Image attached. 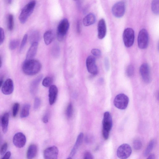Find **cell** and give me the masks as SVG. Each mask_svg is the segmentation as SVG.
<instances>
[{"label": "cell", "mask_w": 159, "mask_h": 159, "mask_svg": "<svg viewBox=\"0 0 159 159\" xmlns=\"http://www.w3.org/2000/svg\"><path fill=\"white\" fill-rule=\"evenodd\" d=\"M20 107V104L18 103H15L12 107V115L14 117H15L18 112Z\"/></svg>", "instance_id": "cell-34"}, {"label": "cell", "mask_w": 159, "mask_h": 159, "mask_svg": "<svg viewBox=\"0 0 159 159\" xmlns=\"http://www.w3.org/2000/svg\"><path fill=\"white\" fill-rule=\"evenodd\" d=\"M139 72L143 81L146 83H149L151 81L150 69L146 63L142 64L140 66Z\"/></svg>", "instance_id": "cell-11"}, {"label": "cell", "mask_w": 159, "mask_h": 159, "mask_svg": "<svg viewBox=\"0 0 159 159\" xmlns=\"http://www.w3.org/2000/svg\"><path fill=\"white\" fill-rule=\"evenodd\" d=\"M30 108V106L28 104H25L23 106L20 114L21 118H25L29 116Z\"/></svg>", "instance_id": "cell-25"}, {"label": "cell", "mask_w": 159, "mask_h": 159, "mask_svg": "<svg viewBox=\"0 0 159 159\" xmlns=\"http://www.w3.org/2000/svg\"><path fill=\"white\" fill-rule=\"evenodd\" d=\"M91 53L93 56L99 57L101 55L100 50L97 48H93L91 50Z\"/></svg>", "instance_id": "cell-36"}, {"label": "cell", "mask_w": 159, "mask_h": 159, "mask_svg": "<svg viewBox=\"0 0 159 159\" xmlns=\"http://www.w3.org/2000/svg\"><path fill=\"white\" fill-rule=\"evenodd\" d=\"M155 143L154 140H151L149 143L143 153L145 157L148 156L153 149Z\"/></svg>", "instance_id": "cell-24"}, {"label": "cell", "mask_w": 159, "mask_h": 159, "mask_svg": "<svg viewBox=\"0 0 159 159\" xmlns=\"http://www.w3.org/2000/svg\"><path fill=\"white\" fill-rule=\"evenodd\" d=\"M8 3H9V4H10L11 3V2H12V1L11 0H8V1H7Z\"/></svg>", "instance_id": "cell-48"}, {"label": "cell", "mask_w": 159, "mask_h": 159, "mask_svg": "<svg viewBox=\"0 0 159 159\" xmlns=\"http://www.w3.org/2000/svg\"><path fill=\"white\" fill-rule=\"evenodd\" d=\"M73 113V107L71 103H70L67 106L66 111V115L68 118H70L72 116Z\"/></svg>", "instance_id": "cell-33"}, {"label": "cell", "mask_w": 159, "mask_h": 159, "mask_svg": "<svg viewBox=\"0 0 159 159\" xmlns=\"http://www.w3.org/2000/svg\"><path fill=\"white\" fill-rule=\"evenodd\" d=\"M39 38V33L36 31H34L32 32L30 35V41L31 44L35 42H38Z\"/></svg>", "instance_id": "cell-27"}, {"label": "cell", "mask_w": 159, "mask_h": 159, "mask_svg": "<svg viewBox=\"0 0 159 159\" xmlns=\"http://www.w3.org/2000/svg\"><path fill=\"white\" fill-rule=\"evenodd\" d=\"M19 43V41L17 39H13L10 42L9 44V48L11 50L15 49Z\"/></svg>", "instance_id": "cell-31"}, {"label": "cell", "mask_w": 159, "mask_h": 159, "mask_svg": "<svg viewBox=\"0 0 159 159\" xmlns=\"http://www.w3.org/2000/svg\"><path fill=\"white\" fill-rule=\"evenodd\" d=\"M58 93V89L55 85H51L49 89V100L50 105L56 102Z\"/></svg>", "instance_id": "cell-16"}, {"label": "cell", "mask_w": 159, "mask_h": 159, "mask_svg": "<svg viewBox=\"0 0 159 159\" xmlns=\"http://www.w3.org/2000/svg\"><path fill=\"white\" fill-rule=\"evenodd\" d=\"M70 26L69 21L66 18L62 20L57 28V38L59 41H62L67 34Z\"/></svg>", "instance_id": "cell-4"}, {"label": "cell", "mask_w": 159, "mask_h": 159, "mask_svg": "<svg viewBox=\"0 0 159 159\" xmlns=\"http://www.w3.org/2000/svg\"><path fill=\"white\" fill-rule=\"evenodd\" d=\"M80 23L78 21L77 24V28L78 32H80Z\"/></svg>", "instance_id": "cell-45"}, {"label": "cell", "mask_w": 159, "mask_h": 159, "mask_svg": "<svg viewBox=\"0 0 159 159\" xmlns=\"http://www.w3.org/2000/svg\"><path fill=\"white\" fill-rule=\"evenodd\" d=\"M129 99L126 95L120 93L117 95L114 100V106L120 110L126 109L128 104Z\"/></svg>", "instance_id": "cell-7"}, {"label": "cell", "mask_w": 159, "mask_h": 159, "mask_svg": "<svg viewBox=\"0 0 159 159\" xmlns=\"http://www.w3.org/2000/svg\"><path fill=\"white\" fill-rule=\"evenodd\" d=\"M123 39L126 47H131L133 45L134 39V30L130 28L125 29L123 33Z\"/></svg>", "instance_id": "cell-6"}, {"label": "cell", "mask_w": 159, "mask_h": 159, "mask_svg": "<svg viewBox=\"0 0 159 159\" xmlns=\"http://www.w3.org/2000/svg\"><path fill=\"white\" fill-rule=\"evenodd\" d=\"M38 46V42H35L31 44L26 54V60L34 59L37 51Z\"/></svg>", "instance_id": "cell-17"}, {"label": "cell", "mask_w": 159, "mask_h": 159, "mask_svg": "<svg viewBox=\"0 0 159 159\" xmlns=\"http://www.w3.org/2000/svg\"><path fill=\"white\" fill-rule=\"evenodd\" d=\"M14 145L17 148L23 147L26 142V138L25 135L22 133L18 132L16 134L13 139Z\"/></svg>", "instance_id": "cell-13"}, {"label": "cell", "mask_w": 159, "mask_h": 159, "mask_svg": "<svg viewBox=\"0 0 159 159\" xmlns=\"http://www.w3.org/2000/svg\"><path fill=\"white\" fill-rule=\"evenodd\" d=\"M86 63L89 72L94 75H97L98 72V70L95 57L92 56H89L86 59Z\"/></svg>", "instance_id": "cell-10"}, {"label": "cell", "mask_w": 159, "mask_h": 159, "mask_svg": "<svg viewBox=\"0 0 159 159\" xmlns=\"http://www.w3.org/2000/svg\"><path fill=\"white\" fill-rule=\"evenodd\" d=\"M83 137L84 134L82 133H80L78 135L75 145L70 153V157H73L76 153L82 142Z\"/></svg>", "instance_id": "cell-18"}, {"label": "cell", "mask_w": 159, "mask_h": 159, "mask_svg": "<svg viewBox=\"0 0 159 159\" xmlns=\"http://www.w3.org/2000/svg\"><path fill=\"white\" fill-rule=\"evenodd\" d=\"M3 84V79L1 78L0 80V87L2 86Z\"/></svg>", "instance_id": "cell-46"}, {"label": "cell", "mask_w": 159, "mask_h": 159, "mask_svg": "<svg viewBox=\"0 0 159 159\" xmlns=\"http://www.w3.org/2000/svg\"><path fill=\"white\" fill-rule=\"evenodd\" d=\"M66 159H72V158L71 157H70L68 158H67Z\"/></svg>", "instance_id": "cell-49"}, {"label": "cell", "mask_w": 159, "mask_h": 159, "mask_svg": "<svg viewBox=\"0 0 159 159\" xmlns=\"http://www.w3.org/2000/svg\"><path fill=\"white\" fill-rule=\"evenodd\" d=\"M41 68L40 63L34 59L25 60L22 66L23 72L29 75H33L37 74L40 71Z\"/></svg>", "instance_id": "cell-1"}, {"label": "cell", "mask_w": 159, "mask_h": 159, "mask_svg": "<svg viewBox=\"0 0 159 159\" xmlns=\"http://www.w3.org/2000/svg\"><path fill=\"white\" fill-rule=\"evenodd\" d=\"M104 64L106 69H108L109 68V62L108 59L107 57H106L105 59Z\"/></svg>", "instance_id": "cell-42"}, {"label": "cell", "mask_w": 159, "mask_h": 159, "mask_svg": "<svg viewBox=\"0 0 159 159\" xmlns=\"http://www.w3.org/2000/svg\"><path fill=\"white\" fill-rule=\"evenodd\" d=\"M35 1H31L26 5L22 9L19 16L20 23L24 24L32 13L36 5Z\"/></svg>", "instance_id": "cell-3"}, {"label": "cell", "mask_w": 159, "mask_h": 159, "mask_svg": "<svg viewBox=\"0 0 159 159\" xmlns=\"http://www.w3.org/2000/svg\"><path fill=\"white\" fill-rule=\"evenodd\" d=\"M84 159H93L92 154L89 152H85L84 155Z\"/></svg>", "instance_id": "cell-40"}, {"label": "cell", "mask_w": 159, "mask_h": 159, "mask_svg": "<svg viewBox=\"0 0 159 159\" xmlns=\"http://www.w3.org/2000/svg\"><path fill=\"white\" fill-rule=\"evenodd\" d=\"M54 38V34L52 31L48 30L44 33L43 39L46 45H48L52 42Z\"/></svg>", "instance_id": "cell-22"}, {"label": "cell", "mask_w": 159, "mask_h": 159, "mask_svg": "<svg viewBox=\"0 0 159 159\" xmlns=\"http://www.w3.org/2000/svg\"><path fill=\"white\" fill-rule=\"evenodd\" d=\"M14 26V17L12 14L9 15L8 19V30L10 31L13 30Z\"/></svg>", "instance_id": "cell-28"}, {"label": "cell", "mask_w": 159, "mask_h": 159, "mask_svg": "<svg viewBox=\"0 0 159 159\" xmlns=\"http://www.w3.org/2000/svg\"><path fill=\"white\" fill-rule=\"evenodd\" d=\"M14 90L13 81L11 79H7L3 83L2 88V93L7 95L11 94Z\"/></svg>", "instance_id": "cell-14"}, {"label": "cell", "mask_w": 159, "mask_h": 159, "mask_svg": "<svg viewBox=\"0 0 159 159\" xmlns=\"http://www.w3.org/2000/svg\"><path fill=\"white\" fill-rule=\"evenodd\" d=\"M132 149L130 146L127 143L121 145L117 148L116 154L120 159H127L131 155Z\"/></svg>", "instance_id": "cell-8"}, {"label": "cell", "mask_w": 159, "mask_h": 159, "mask_svg": "<svg viewBox=\"0 0 159 159\" xmlns=\"http://www.w3.org/2000/svg\"><path fill=\"white\" fill-rule=\"evenodd\" d=\"M147 159H155V156L154 154H150Z\"/></svg>", "instance_id": "cell-44"}, {"label": "cell", "mask_w": 159, "mask_h": 159, "mask_svg": "<svg viewBox=\"0 0 159 159\" xmlns=\"http://www.w3.org/2000/svg\"><path fill=\"white\" fill-rule=\"evenodd\" d=\"M28 39V35L27 34H25L22 40L20 48V51L21 52L23 49Z\"/></svg>", "instance_id": "cell-35"}, {"label": "cell", "mask_w": 159, "mask_h": 159, "mask_svg": "<svg viewBox=\"0 0 159 159\" xmlns=\"http://www.w3.org/2000/svg\"><path fill=\"white\" fill-rule=\"evenodd\" d=\"M37 152V146L35 144L30 145L28 147L26 154L27 159H33L36 156Z\"/></svg>", "instance_id": "cell-20"}, {"label": "cell", "mask_w": 159, "mask_h": 159, "mask_svg": "<svg viewBox=\"0 0 159 159\" xmlns=\"http://www.w3.org/2000/svg\"><path fill=\"white\" fill-rule=\"evenodd\" d=\"M2 65V60L1 57L0 56V68Z\"/></svg>", "instance_id": "cell-47"}, {"label": "cell", "mask_w": 159, "mask_h": 159, "mask_svg": "<svg viewBox=\"0 0 159 159\" xmlns=\"http://www.w3.org/2000/svg\"><path fill=\"white\" fill-rule=\"evenodd\" d=\"M11 152L10 151L7 152L1 159H9L11 156Z\"/></svg>", "instance_id": "cell-41"}, {"label": "cell", "mask_w": 159, "mask_h": 159, "mask_svg": "<svg viewBox=\"0 0 159 159\" xmlns=\"http://www.w3.org/2000/svg\"><path fill=\"white\" fill-rule=\"evenodd\" d=\"M142 147L141 141L139 139H134L133 142V147L136 150H140Z\"/></svg>", "instance_id": "cell-29"}, {"label": "cell", "mask_w": 159, "mask_h": 159, "mask_svg": "<svg viewBox=\"0 0 159 159\" xmlns=\"http://www.w3.org/2000/svg\"><path fill=\"white\" fill-rule=\"evenodd\" d=\"M126 8L125 2L123 1H119L112 6L111 11L113 15L117 18H120L124 14Z\"/></svg>", "instance_id": "cell-9"}, {"label": "cell", "mask_w": 159, "mask_h": 159, "mask_svg": "<svg viewBox=\"0 0 159 159\" xmlns=\"http://www.w3.org/2000/svg\"><path fill=\"white\" fill-rule=\"evenodd\" d=\"M43 76L40 75L37 77L32 83L30 86V91L32 93H34L36 90L38 85L41 80Z\"/></svg>", "instance_id": "cell-23"}, {"label": "cell", "mask_w": 159, "mask_h": 159, "mask_svg": "<svg viewBox=\"0 0 159 159\" xmlns=\"http://www.w3.org/2000/svg\"><path fill=\"white\" fill-rule=\"evenodd\" d=\"M149 36L147 31L142 29L139 32L138 37V44L139 48L142 49L146 48L148 45Z\"/></svg>", "instance_id": "cell-5"}, {"label": "cell", "mask_w": 159, "mask_h": 159, "mask_svg": "<svg viewBox=\"0 0 159 159\" xmlns=\"http://www.w3.org/2000/svg\"><path fill=\"white\" fill-rule=\"evenodd\" d=\"M151 7L153 13L158 15L159 13V0H153L151 3Z\"/></svg>", "instance_id": "cell-26"}, {"label": "cell", "mask_w": 159, "mask_h": 159, "mask_svg": "<svg viewBox=\"0 0 159 159\" xmlns=\"http://www.w3.org/2000/svg\"><path fill=\"white\" fill-rule=\"evenodd\" d=\"M96 21V17L95 15L92 13L87 14L83 19V23L84 25L86 26H90L93 24Z\"/></svg>", "instance_id": "cell-19"}, {"label": "cell", "mask_w": 159, "mask_h": 159, "mask_svg": "<svg viewBox=\"0 0 159 159\" xmlns=\"http://www.w3.org/2000/svg\"><path fill=\"white\" fill-rule=\"evenodd\" d=\"M40 104V100L38 98H36L34 102V108L36 109L39 107Z\"/></svg>", "instance_id": "cell-39"}, {"label": "cell", "mask_w": 159, "mask_h": 159, "mask_svg": "<svg viewBox=\"0 0 159 159\" xmlns=\"http://www.w3.org/2000/svg\"><path fill=\"white\" fill-rule=\"evenodd\" d=\"M9 117V114L7 112H6L3 114L1 118V125L2 130L4 133H6L7 130Z\"/></svg>", "instance_id": "cell-21"}, {"label": "cell", "mask_w": 159, "mask_h": 159, "mask_svg": "<svg viewBox=\"0 0 159 159\" xmlns=\"http://www.w3.org/2000/svg\"><path fill=\"white\" fill-rule=\"evenodd\" d=\"M5 38V34L3 29L0 27V45L3 42Z\"/></svg>", "instance_id": "cell-38"}, {"label": "cell", "mask_w": 159, "mask_h": 159, "mask_svg": "<svg viewBox=\"0 0 159 159\" xmlns=\"http://www.w3.org/2000/svg\"><path fill=\"white\" fill-rule=\"evenodd\" d=\"M58 150L54 146L50 147L46 149L43 152L44 159H57Z\"/></svg>", "instance_id": "cell-12"}, {"label": "cell", "mask_w": 159, "mask_h": 159, "mask_svg": "<svg viewBox=\"0 0 159 159\" xmlns=\"http://www.w3.org/2000/svg\"><path fill=\"white\" fill-rule=\"evenodd\" d=\"M52 82V79L50 77L48 76L43 79L42 81V84L45 87H48L51 85Z\"/></svg>", "instance_id": "cell-30"}, {"label": "cell", "mask_w": 159, "mask_h": 159, "mask_svg": "<svg viewBox=\"0 0 159 159\" xmlns=\"http://www.w3.org/2000/svg\"><path fill=\"white\" fill-rule=\"evenodd\" d=\"M8 147L7 143H5L1 146L0 149V154L3 155L6 153Z\"/></svg>", "instance_id": "cell-37"}, {"label": "cell", "mask_w": 159, "mask_h": 159, "mask_svg": "<svg viewBox=\"0 0 159 159\" xmlns=\"http://www.w3.org/2000/svg\"><path fill=\"white\" fill-rule=\"evenodd\" d=\"M48 115L46 114L43 118V121L45 123H46L48 121Z\"/></svg>", "instance_id": "cell-43"}, {"label": "cell", "mask_w": 159, "mask_h": 159, "mask_svg": "<svg viewBox=\"0 0 159 159\" xmlns=\"http://www.w3.org/2000/svg\"><path fill=\"white\" fill-rule=\"evenodd\" d=\"M134 72V68L132 65H129L126 70V75L130 77L133 75Z\"/></svg>", "instance_id": "cell-32"}, {"label": "cell", "mask_w": 159, "mask_h": 159, "mask_svg": "<svg viewBox=\"0 0 159 159\" xmlns=\"http://www.w3.org/2000/svg\"><path fill=\"white\" fill-rule=\"evenodd\" d=\"M98 36L100 39H102L105 36L107 33V27L105 20L102 18L98 21Z\"/></svg>", "instance_id": "cell-15"}, {"label": "cell", "mask_w": 159, "mask_h": 159, "mask_svg": "<svg viewBox=\"0 0 159 159\" xmlns=\"http://www.w3.org/2000/svg\"><path fill=\"white\" fill-rule=\"evenodd\" d=\"M102 134L103 138L106 140L108 139L112 125L111 115L108 111L105 112L103 115L102 121Z\"/></svg>", "instance_id": "cell-2"}]
</instances>
